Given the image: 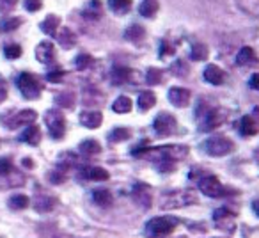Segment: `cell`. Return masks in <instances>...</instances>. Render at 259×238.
Listing matches in <instances>:
<instances>
[{"label": "cell", "instance_id": "6da1fadb", "mask_svg": "<svg viewBox=\"0 0 259 238\" xmlns=\"http://www.w3.org/2000/svg\"><path fill=\"white\" fill-rule=\"evenodd\" d=\"M135 156L139 158H148V160H181L188 155L187 146H158V148H142L135 149Z\"/></svg>", "mask_w": 259, "mask_h": 238}, {"label": "cell", "instance_id": "7a4b0ae2", "mask_svg": "<svg viewBox=\"0 0 259 238\" xmlns=\"http://www.w3.org/2000/svg\"><path fill=\"white\" fill-rule=\"evenodd\" d=\"M178 220L172 217H155L146 224V236L148 238H165L176 227Z\"/></svg>", "mask_w": 259, "mask_h": 238}, {"label": "cell", "instance_id": "3957f363", "mask_svg": "<svg viewBox=\"0 0 259 238\" xmlns=\"http://www.w3.org/2000/svg\"><path fill=\"white\" fill-rule=\"evenodd\" d=\"M204 149L208 151V155L219 158V156L229 155V153L234 149V144L231 139L224 137V135H213V137H209L208 141H206Z\"/></svg>", "mask_w": 259, "mask_h": 238}, {"label": "cell", "instance_id": "277c9868", "mask_svg": "<svg viewBox=\"0 0 259 238\" xmlns=\"http://www.w3.org/2000/svg\"><path fill=\"white\" fill-rule=\"evenodd\" d=\"M45 123H47V128H48V132H50L52 139L59 141V139L64 137V134H66V119L59 110H54V108H52V110H48L47 114H45Z\"/></svg>", "mask_w": 259, "mask_h": 238}, {"label": "cell", "instance_id": "5b68a950", "mask_svg": "<svg viewBox=\"0 0 259 238\" xmlns=\"http://www.w3.org/2000/svg\"><path fill=\"white\" fill-rule=\"evenodd\" d=\"M165 201L162 203V208L165 210H172V208H183L188 205H195L197 203V195L192 190H181V192H174V194L163 197Z\"/></svg>", "mask_w": 259, "mask_h": 238}, {"label": "cell", "instance_id": "8992f818", "mask_svg": "<svg viewBox=\"0 0 259 238\" xmlns=\"http://www.w3.org/2000/svg\"><path fill=\"white\" fill-rule=\"evenodd\" d=\"M18 89L23 94V98L27 100H36L41 94V86L37 82V78L30 73H22L18 76Z\"/></svg>", "mask_w": 259, "mask_h": 238}, {"label": "cell", "instance_id": "52a82bcc", "mask_svg": "<svg viewBox=\"0 0 259 238\" xmlns=\"http://www.w3.org/2000/svg\"><path fill=\"white\" fill-rule=\"evenodd\" d=\"M153 128L155 132L160 135V137H167V135H172L178 128V123H176V117L169 112H160L156 115L155 123H153Z\"/></svg>", "mask_w": 259, "mask_h": 238}, {"label": "cell", "instance_id": "ba28073f", "mask_svg": "<svg viewBox=\"0 0 259 238\" xmlns=\"http://www.w3.org/2000/svg\"><path fill=\"white\" fill-rule=\"evenodd\" d=\"M199 190L208 197H222L226 194L224 185L220 183V180L217 176H204L199 181Z\"/></svg>", "mask_w": 259, "mask_h": 238}, {"label": "cell", "instance_id": "9c48e42d", "mask_svg": "<svg viewBox=\"0 0 259 238\" xmlns=\"http://www.w3.org/2000/svg\"><path fill=\"white\" fill-rule=\"evenodd\" d=\"M201 115H204V119L201 121V130H204V132L215 130L217 127H220V125L226 121V112H224L222 108H208V110Z\"/></svg>", "mask_w": 259, "mask_h": 238}, {"label": "cell", "instance_id": "30bf717a", "mask_svg": "<svg viewBox=\"0 0 259 238\" xmlns=\"http://www.w3.org/2000/svg\"><path fill=\"white\" fill-rule=\"evenodd\" d=\"M213 220L217 224V229H222L226 233H233L234 227H236V219H234V213L229 212L227 208H219L213 213Z\"/></svg>", "mask_w": 259, "mask_h": 238}, {"label": "cell", "instance_id": "8fae6325", "mask_svg": "<svg viewBox=\"0 0 259 238\" xmlns=\"http://www.w3.org/2000/svg\"><path fill=\"white\" fill-rule=\"evenodd\" d=\"M192 100V93L185 87H172L169 91V101L178 108H185L190 105Z\"/></svg>", "mask_w": 259, "mask_h": 238}, {"label": "cell", "instance_id": "7c38bea8", "mask_svg": "<svg viewBox=\"0 0 259 238\" xmlns=\"http://www.w3.org/2000/svg\"><path fill=\"white\" fill-rule=\"evenodd\" d=\"M36 119H37V112L36 110H30V108H25V110L18 112V114L13 117V121H6V123H8L11 128L29 127V125H32Z\"/></svg>", "mask_w": 259, "mask_h": 238}, {"label": "cell", "instance_id": "4fadbf2b", "mask_svg": "<svg viewBox=\"0 0 259 238\" xmlns=\"http://www.w3.org/2000/svg\"><path fill=\"white\" fill-rule=\"evenodd\" d=\"M101 123H103V114L98 110H83L82 114H80V125H83L85 128H91V130H94V128L101 127Z\"/></svg>", "mask_w": 259, "mask_h": 238}, {"label": "cell", "instance_id": "5bb4252c", "mask_svg": "<svg viewBox=\"0 0 259 238\" xmlns=\"http://www.w3.org/2000/svg\"><path fill=\"white\" fill-rule=\"evenodd\" d=\"M54 57H55V48H54V43L50 41H43L36 47V59L43 64H50L54 62Z\"/></svg>", "mask_w": 259, "mask_h": 238}, {"label": "cell", "instance_id": "9a60e30c", "mask_svg": "<svg viewBox=\"0 0 259 238\" xmlns=\"http://www.w3.org/2000/svg\"><path fill=\"white\" fill-rule=\"evenodd\" d=\"M134 199L137 205L142 208H149L151 206V190L146 183H135L134 187Z\"/></svg>", "mask_w": 259, "mask_h": 238}, {"label": "cell", "instance_id": "2e32d148", "mask_svg": "<svg viewBox=\"0 0 259 238\" xmlns=\"http://www.w3.org/2000/svg\"><path fill=\"white\" fill-rule=\"evenodd\" d=\"M224 78H226V75L217 64H208L204 68V80L211 84V86H220L224 82Z\"/></svg>", "mask_w": 259, "mask_h": 238}, {"label": "cell", "instance_id": "e0dca14e", "mask_svg": "<svg viewBox=\"0 0 259 238\" xmlns=\"http://www.w3.org/2000/svg\"><path fill=\"white\" fill-rule=\"evenodd\" d=\"M240 132L245 137H252L259 132V123L257 119H254L252 115H243L240 121Z\"/></svg>", "mask_w": 259, "mask_h": 238}, {"label": "cell", "instance_id": "ac0fdd59", "mask_svg": "<svg viewBox=\"0 0 259 238\" xmlns=\"http://www.w3.org/2000/svg\"><path fill=\"white\" fill-rule=\"evenodd\" d=\"M80 176L85 178V180H93V181H107L108 171L103 169V167H83Z\"/></svg>", "mask_w": 259, "mask_h": 238}, {"label": "cell", "instance_id": "d6986e66", "mask_svg": "<svg viewBox=\"0 0 259 238\" xmlns=\"http://www.w3.org/2000/svg\"><path fill=\"white\" fill-rule=\"evenodd\" d=\"M55 36L59 37V43H61V47L66 48V50H69V48H73L76 45V36L73 34L71 29H68V27L59 29Z\"/></svg>", "mask_w": 259, "mask_h": 238}, {"label": "cell", "instance_id": "ffe728a7", "mask_svg": "<svg viewBox=\"0 0 259 238\" xmlns=\"http://www.w3.org/2000/svg\"><path fill=\"white\" fill-rule=\"evenodd\" d=\"M22 141L27 142V144L30 146H37L41 142V130L39 127H36V125H29V127L25 128V132L22 134Z\"/></svg>", "mask_w": 259, "mask_h": 238}, {"label": "cell", "instance_id": "44dd1931", "mask_svg": "<svg viewBox=\"0 0 259 238\" xmlns=\"http://www.w3.org/2000/svg\"><path fill=\"white\" fill-rule=\"evenodd\" d=\"M59 27H61V18L55 15H48L47 18L43 20V23H41V30H43L45 34H48V36H55Z\"/></svg>", "mask_w": 259, "mask_h": 238}, {"label": "cell", "instance_id": "7402d4cb", "mask_svg": "<svg viewBox=\"0 0 259 238\" xmlns=\"http://www.w3.org/2000/svg\"><path fill=\"white\" fill-rule=\"evenodd\" d=\"M236 6L245 15L259 18V0H236Z\"/></svg>", "mask_w": 259, "mask_h": 238}, {"label": "cell", "instance_id": "603a6c76", "mask_svg": "<svg viewBox=\"0 0 259 238\" xmlns=\"http://www.w3.org/2000/svg\"><path fill=\"white\" fill-rule=\"evenodd\" d=\"M101 15H103V8H101L100 0H89L87 6L83 8V16L89 20H98Z\"/></svg>", "mask_w": 259, "mask_h": 238}, {"label": "cell", "instance_id": "cb8c5ba5", "mask_svg": "<svg viewBox=\"0 0 259 238\" xmlns=\"http://www.w3.org/2000/svg\"><path fill=\"white\" fill-rule=\"evenodd\" d=\"M156 103V94L153 93V91H142L141 94H139V100H137V105L141 110H149V108H153Z\"/></svg>", "mask_w": 259, "mask_h": 238}, {"label": "cell", "instance_id": "d4e9b609", "mask_svg": "<svg viewBox=\"0 0 259 238\" xmlns=\"http://www.w3.org/2000/svg\"><path fill=\"white\" fill-rule=\"evenodd\" d=\"M255 61H257V57H255L254 48H250V47H243L236 55V64L238 66H247V64H250V62H255Z\"/></svg>", "mask_w": 259, "mask_h": 238}, {"label": "cell", "instance_id": "484cf974", "mask_svg": "<svg viewBox=\"0 0 259 238\" xmlns=\"http://www.w3.org/2000/svg\"><path fill=\"white\" fill-rule=\"evenodd\" d=\"M54 206H55V197H50V195H37V197L34 199V208L39 213L50 212Z\"/></svg>", "mask_w": 259, "mask_h": 238}, {"label": "cell", "instance_id": "4316f807", "mask_svg": "<svg viewBox=\"0 0 259 238\" xmlns=\"http://www.w3.org/2000/svg\"><path fill=\"white\" fill-rule=\"evenodd\" d=\"M93 199H94V203H96L98 206H101V208H107V206H110L112 201H114V197H112V194L107 190V188L94 190L93 192Z\"/></svg>", "mask_w": 259, "mask_h": 238}, {"label": "cell", "instance_id": "83f0119b", "mask_svg": "<svg viewBox=\"0 0 259 238\" xmlns=\"http://www.w3.org/2000/svg\"><path fill=\"white\" fill-rule=\"evenodd\" d=\"M144 36H146V30H144V27H141V25H132V27H128L126 29V32H124V37L128 41H132V43H141L142 39H144Z\"/></svg>", "mask_w": 259, "mask_h": 238}, {"label": "cell", "instance_id": "f1b7e54d", "mask_svg": "<svg viewBox=\"0 0 259 238\" xmlns=\"http://www.w3.org/2000/svg\"><path fill=\"white\" fill-rule=\"evenodd\" d=\"M158 9H160V4L156 0H144L141 4V8H139V13H141L142 16H146V18H153V16L158 13Z\"/></svg>", "mask_w": 259, "mask_h": 238}, {"label": "cell", "instance_id": "f546056e", "mask_svg": "<svg viewBox=\"0 0 259 238\" xmlns=\"http://www.w3.org/2000/svg\"><path fill=\"white\" fill-rule=\"evenodd\" d=\"M80 153H83V155H87V156L100 155V153H101L100 142L94 141V139H89V141H83L82 144H80Z\"/></svg>", "mask_w": 259, "mask_h": 238}, {"label": "cell", "instance_id": "4dcf8cb0", "mask_svg": "<svg viewBox=\"0 0 259 238\" xmlns=\"http://www.w3.org/2000/svg\"><path fill=\"white\" fill-rule=\"evenodd\" d=\"M132 107H134V103H132V100H130L128 96H119L117 100L112 103V110H114L115 114H126V112L132 110Z\"/></svg>", "mask_w": 259, "mask_h": 238}, {"label": "cell", "instance_id": "1f68e13d", "mask_svg": "<svg viewBox=\"0 0 259 238\" xmlns=\"http://www.w3.org/2000/svg\"><path fill=\"white\" fill-rule=\"evenodd\" d=\"M130 76H132V69H130V68L115 66L114 71H112V80H114V84H117V86H121V84L128 82Z\"/></svg>", "mask_w": 259, "mask_h": 238}, {"label": "cell", "instance_id": "d6a6232c", "mask_svg": "<svg viewBox=\"0 0 259 238\" xmlns=\"http://www.w3.org/2000/svg\"><path fill=\"white\" fill-rule=\"evenodd\" d=\"M108 8L115 15H126L132 9V0H108Z\"/></svg>", "mask_w": 259, "mask_h": 238}, {"label": "cell", "instance_id": "836d02e7", "mask_svg": "<svg viewBox=\"0 0 259 238\" xmlns=\"http://www.w3.org/2000/svg\"><path fill=\"white\" fill-rule=\"evenodd\" d=\"M208 54H209V50L204 43H194V47H192V50H190V57L194 59V61H204V59L208 57Z\"/></svg>", "mask_w": 259, "mask_h": 238}, {"label": "cell", "instance_id": "e575fe53", "mask_svg": "<svg viewBox=\"0 0 259 238\" xmlns=\"http://www.w3.org/2000/svg\"><path fill=\"white\" fill-rule=\"evenodd\" d=\"M130 135H132V132L128 130V128L124 127H117L112 130V134L108 135V139H110L112 142H122V141H128Z\"/></svg>", "mask_w": 259, "mask_h": 238}, {"label": "cell", "instance_id": "d590c367", "mask_svg": "<svg viewBox=\"0 0 259 238\" xmlns=\"http://www.w3.org/2000/svg\"><path fill=\"white\" fill-rule=\"evenodd\" d=\"M29 205H30V199L23 194H16L9 199V206H11L13 210H25Z\"/></svg>", "mask_w": 259, "mask_h": 238}, {"label": "cell", "instance_id": "8d00e7d4", "mask_svg": "<svg viewBox=\"0 0 259 238\" xmlns=\"http://www.w3.org/2000/svg\"><path fill=\"white\" fill-rule=\"evenodd\" d=\"M162 78H163L162 71L156 68H149L148 73H146V82H148L149 86H156V84L162 82Z\"/></svg>", "mask_w": 259, "mask_h": 238}, {"label": "cell", "instance_id": "74e56055", "mask_svg": "<svg viewBox=\"0 0 259 238\" xmlns=\"http://www.w3.org/2000/svg\"><path fill=\"white\" fill-rule=\"evenodd\" d=\"M91 64H93V57H91L89 54H80L78 57L75 59V66H76V69H80V71L87 69Z\"/></svg>", "mask_w": 259, "mask_h": 238}, {"label": "cell", "instance_id": "f35d334b", "mask_svg": "<svg viewBox=\"0 0 259 238\" xmlns=\"http://www.w3.org/2000/svg\"><path fill=\"white\" fill-rule=\"evenodd\" d=\"M57 105H59V107L69 108V107H73V105H75V98H73L71 93H61L57 96Z\"/></svg>", "mask_w": 259, "mask_h": 238}, {"label": "cell", "instance_id": "ab89813d", "mask_svg": "<svg viewBox=\"0 0 259 238\" xmlns=\"http://www.w3.org/2000/svg\"><path fill=\"white\" fill-rule=\"evenodd\" d=\"M13 171H15V167H13L11 158H8V156L0 158V176H8V174H11Z\"/></svg>", "mask_w": 259, "mask_h": 238}, {"label": "cell", "instance_id": "60d3db41", "mask_svg": "<svg viewBox=\"0 0 259 238\" xmlns=\"http://www.w3.org/2000/svg\"><path fill=\"white\" fill-rule=\"evenodd\" d=\"M4 52H6V57L8 59H18L20 55H22V47L13 43V45H8V47L4 48Z\"/></svg>", "mask_w": 259, "mask_h": 238}, {"label": "cell", "instance_id": "b9f144b4", "mask_svg": "<svg viewBox=\"0 0 259 238\" xmlns=\"http://www.w3.org/2000/svg\"><path fill=\"white\" fill-rule=\"evenodd\" d=\"M20 25H22V20L20 18H9V20H6V22H2V30H4V32H13V30H16Z\"/></svg>", "mask_w": 259, "mask_h": 238}, {"label": "cell", "instance_id": "7bdbcfd3", "mask_svg": "<svg viewBox=\"0 0 259 238\" xmlns=\"http://www.w3.org/2000/svg\"><path fill=\"white\" fill-rule=\"evenodd\" d=\"M62 76H64V71H62L61 68H54L52 71L47 73V80H48V82H59Z\"/></svg>", "mask_w": 259, "mask_h": 238}, {"label": "cell", "instance_id": "ee69618b", "mask_svg": "<svg viewBox=\"0 0 259 238\" xmlns=\"http://www.w3.org/2000/svg\"><path fill=\"white\" fill-rule=\"evenodd\" d=\"M50 180L54 181V183H62V181L66 180V167H61V169L54 171V173L50 174Z\"/></svg>", "mask_w": 259, "mask_h": 238}, {"label": "cell", "instance_id": "f6af8a7d", "mask_svg": "<svg viewBox=\"0 0 259 238\" xmlns=\"http://www.w3.org/2000/svg\"><path fill=\"white\" fill-rule=\"evenodd\" d=\"M18 0H0V11L2 13H9L16 8Z\"/></svg>", "mask_w": 259, "mask_h": 238}, {"label": "cell", "instance_id": "bcb514c9", "mask_svg": "<svg viewBox=\"0 0 259 238\" xmlns=\"http://www.w3.org/2000/svg\"><path fill=\"white\" fill-rule=\"evenodd\" d=\"M43 8V2L41 0H25V9L30 13H36Z\"/></svg>", "mask_w": 259, "mask_h": 238}, {"label": "cell", "instance_id": "7dc6e473", "mask_svg": "<svg viewBox=\"0 0 259 238\" xmlns=\"http://www.w3.org/2000/svg\"><path fill=\"white\" fill-rule=\"evenodd\" d=\"M8 98V84H6V78L0 75V103Z\"/></svg>", "mask_w": 259, "mask_h": 238}, {"label": "cell", "instance_id": "c3c4849f", "mask_svg": "<svg viewBox=\"0 0 259 238\" xmlns=\"http://www.w3.org/2000/svg\"><path fill=\"white\" fill-rule=\"evenodd\" d=\"M172 54H174V48L170 47V43L169 41H163L162 47H160V55L165 57V55H172Z\"/></svg>", "mask_w": 259, "mask_h": 238}, {"label": "cell", "instance_id": "681fc988", "mask_svg": "<svg viewBox=\"0 0 259 238\" xmlns=\"http://www.w3.org/2000/svg\"><path fill=\"white\" fill-rule=\"evenodd\" d=\"M160 169H162V173H172L174 160H163V162H160Z\"/></svg>", "mask_w": 259, "mask_h": 238}, {"label": "cell", "instance_id": "f907efd6", "mask_svg": "<svg viewBox=\"0 0 259 238\" xmlns=\"http://www.w3.org/2000/svg\"><path fill=\"white\" fill-rule=\"evenodd\" d=\"M250 87H254L255 91H259V73H254L250 76Z\"/></svg>", "mask_w": 259, "mask_h": 238}, {"label": "cell", "instance_id": "816d5d0a", "mask_svg": "<svg viewBox=\"0 0 259 238\" xmlns=\"http://www.w3.org/2000/svg\"><path fill=\"white\" fill-rule=\"evenodd\" d=\"M247 238H259V226L254 227V229L247 231Z\"/></svg>", "mask_w": 259, "mask_h": 238}, {"label": "cell", "instance_id": "f5cc1de1", "mask_svg": "<svg viewBox=\"0 0 259 238\" xmlns=\"http://www.w3.org/2000/svg\"><path fill=\"white\" fill-rule=\"evenodd\" d=\"M252 210H254L255 215H259V199H257V201L252 203Z\"/></svg>", "mask_w": 259, "mask_h": 238}, {"label": "cell", "instance_id": "db71d44e", "mask_svg": "<svg viewBox=\"0 0 259 238\" xmlns=\"http://www.w3.org/2000/svg\"><path fill=\"white\" fill-rule=\"evenodd\" d=\"M23 166H27V167H32V166H34V162H32V160H29V158H25V160H23Z\"/></svg>", "mask_w": 259, "mask_h": 238}]
</instances>
